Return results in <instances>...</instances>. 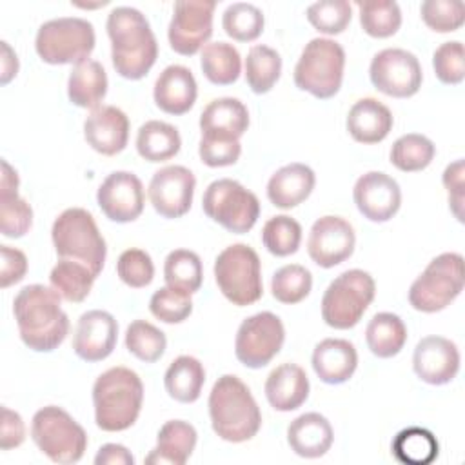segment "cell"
<instances>
[{
    "instance_id": "1",
    "label": "cell",
    "mask_w": 465,
    "mask_h": 465,
    "mask_svg": "<svg viewBox=\"0 0 465 465\" xmlns=\"http://www.w3.org/2000/svg\"><path fill=\"white\" fill-rule=\"evenodd\" d=\"M13 314L22 341L36 352L54 351L69 332L62 296L53 287L31 283L20 289L13 300Z\"/></svg>"
},
{
    "instance_id": "2",
    "label": "cell",
    "mask_w": 465,
    "mask_h": 465,
    "mask_svg": "<svg viewBox=\"0 0 465 465\" xmlns=\"http://www.w3.org/2000/svg\"><path fill=\"white\" fill-rule=\"evenodd\" d=\"M105 27L114 71L127 80L143 78L158 58V44L145 15L120 5L109 13Z\"/></svg>"
},
{
    "instance_id": "3",
    "label": "cell",
    "mask_w": 465,
    "mask_h": 465,
    "mask_svg": "<svg viewBox=\"0 0 465 465\" xmlns=\"http://www.w3.org/2000/svg\"><path fill=\"white\" fill-rule=\"evenodd\" d=\"M209 418L218 438L242 443L256 436L262 412L249 387L234 374L220 376L209 392Z\"/></svg>"
},
{
    "instance_id": "4",
    "label": "cell",
    "mask_w": 465,
    "mask_h": 465,
    "mask_svg": "<svg viewBox=\"0 0 465 465\" xmlns=\"http://www.w3.org/2000/svg\"><path fill=\"white\" fill-rule=\"evenodd\" d=\"M143 383L127 367H111L93 385V405L96 427L105 432L129 429L140 416Z\"/></svg>"
},
{
    "instance_id": "5",
    "label": "cell",
    "mask_w": 465,
    "mask_h": 465,
    "mask_svg": "<svg viewBox=\"0 0 465 465\" xmlns=\"http://www.w3.org/2000/svg\"><path fill=\"white\" fill-rule=\"evenodd\" d=\"M51 238L60 258L87 265L96 276L102 272L107 245L93 214L82 207H69L53 223Z\"/></svg>"
},
{
    "instance_id": "6",
    "label": "cell",
    "mask_w": 465,
    "mask_h": 465,
    "mask_svg": "<svg viewBox=\"0 0 465 465\" xmlns=\"http://www.w3.org/2000/svg\"><path fill=\"white\" fill-rule=\"evenodd\" d=\"M31 438L51 461L69 465L82 460L87 449L84 427L62 407L47 405L35 412Z\"/></svg>"
},
{
    "instance_id": "7",
    "label": "cell",
    "mask_w": 465,
    "mask_h": 465,
    "mask_svg": "<svg viewBox=\"0 0 465 465\" xmlns=\"http://www.w3.org/2000/svg\"><path fill=\"white\" fill-rule=\"evenodd\" d=\"M93 24L78 16H62L38 27L35 49L42 62L51 65H78L89 60L94 49Z\"/></svg>"
},
{
    "instance_id": "8",
    "label": "cell",
    "mask_w": 465,
    "mask_h": 465,
    "mask_svg": "<svg viewBox=\"0 0 465 465\" xmlns=\"http://www.w3.org/2000/svg\"><path fill=\"white\" fill-rule=\"evenodd\" d=\"M345 51L331 38H312L305 44L294 67V84L314 98H332L343 80Z\"/></svg>"
},
{
    "instance_id": "9",
    "label": "cell",
    "mask_w": 465,
    "mask_h": 465,
    "mask_svg": "<svg viewBox=\"0 0 465 465\" xmlns=\"http://www.w3.org/2000/svg\"><path fill=\"white\" fill-rule=\"evenodd\" d=\"M214 280L220 292L238 307L251 305L263 294L260 258L247 243H232L216 256Z\"/></svg>"
},
{
    "instance_id": "10",
    "label": "cell",
    "mask_w": 465,
    "mask_h": 465,
    "mask_svg": "<svg viewBox=\"0 0 465 465\" xmlns=\"http://www.w3.org/2000/svg\"><path fill=\"white\" fill-rule=\"evenodd\" d=\"M463 256L443 252L429 262L409 289V303L420 312H438L450 305L463 291Z\"/></svg>"
},
{
    "instance_id": "11",
    "label": "cell",
    "mask_w": 465,
    "mask_h": 465,
    "mask_svg": "<svg viewBox=\"0 0 465 465\" xmlns=\"http://www.w3.org/2000/svg\"><path fill=\"white\" fill-rule=\"evenodd\" d=\"M376 294V283L367 271L349 269L336 276L323 292L322 318L332 329L354 327Z\"/></svg>"
},
{
    "instance_id": "12",
    "label": "cell",
    "mask_w": 465,
    "mask_h": 465,
    "mask_svg": "<svg viewBox=\"0 0 465 465\" xmlns=\"http://www.w3.org/2000/svg\"><path fill=\"white\" fill-rule=\"evenodd\" d=\"M203 213L234 234L251 231L260 216V202L240 182L220 178L207 185L202 198Z\"/></svg>"
},
{
    "instance_id": "13",
    "label": "cell",
    "mask_w": 465,
    "mask_h": 465,
    "mask_svg": "<svg viewBox=\"0 0 465 465\" xmlns=\"http://www.w3.org/2000/svg\"><path fill=\"white\" fill-rule=\"evenodd\" d=\"M285 329L274 312L263 311L245 318L236 332L234 354L249 369L265 367L282 349Z\"/></svg>"
},
{
    "instance_id": "14",
    "label": "cell",
    "mask_w": 465,
    "mask_h": 465,
    "mask_svg": "<svg viewBox=\"0 0 465 465\" xmlns=\"http://www.w3.org/2000/svg\"><path fill=\"white\" fill-rule=\"evenodd\" d=\"M369 78L380 93L394 98H409L420 91L423 74L416 54L400 47H387L374 54Z\"/></svg>"
},
{
    "instance_id": "15",
    "label": "cell",
    "mask_w": 465,
    "mask_h": 465,
    "mask_svg": "<svg viewBox=\"0 0 465 465\" xmlns=\"http://www.w3.org/2000/svg\"><path fill=\"white\" fill-rule=\"evenodd\" d=\"M214 0H180L174 4L167 38L174 53L193 56L213 35Z\"/></svg>"
},
{
    "instance_id": "16",
    "label": "cell",
    "mask_w": 465,
    "mask_h": 465,
    "mask_svg": "<svg viewBox=\"0 0 465 465\" xmlns=\"http://www.w3.org/2000/svg\"><path fill=\"white\" fill-rule=\"evenodd\" d=\"M194 187L196 178L187 167L165 165L153 174L147 194L160 216L180 218L191 209Z\"/></svg>"
},
{
    "instance_id": "17",
    "label": "cell",
    "mask_w": 465,
    "mask_h": 465,
    "mask_svg": "<svg viewBox=\"0 0 465 465\" xmlns=\"http://www.w3.org/2000/svg\"><path fill=\"white\" fill-rule=\"evenodd\" d=\"M354 243L356 234L352 225L341 216L329 214L312 223L307 238V252L316 265L331 269L354 252Z\"/></svg>"
},
{
    "instance_id": "18",
    "label": "cell",
    "mask_w": 465,
    "mask_h": 465,
    "mask_svg": "<svg viewBox=\"0 0 465 465\" xmlns=\"http://www.w3.org/2000/svg\"><path fill=\"white\" fill-rule=\"evenodd\" d=\"M96 202L102 213L116 223L134 222L145 203L143 185L134 173L114 171L100 183Z\"/></svg>"
},
{
    "instance_id": "19",
    "label": "cell",
    "mask_w": 465,
    "mask_h": 465,
    "mask_svg": "<svg viewBox=\"0 0 465 465\" xmlns=\"http://www.w3.org/2000/svg\"><path fill=\"white\" fill-rule=\"evenodd\" d=\"M352 198L358 211L371 222L391 220L401 205L398 182L381 171L361 174L354 183Z\"/></svg>"
},
{
    "instance_id": "20",
    "label": "cell",
    "mask_w": 465,
    "mask_h": 465,
    "mask_svg": "<svg viewBox=\"0 0 465 465\" xmlns=\"http://www.w3.org/2000/svg\"><path fill=\"white\" fill-rule=\"evenodd\" d=\"M118 323L107 311L93 309L80 316L73 338L74 354L89 363L105 360L116 347Z\"/></svg>"
},
{
    "instance_id": "21",
    "label": "cell",
    "mask_w": 465,
    "mask_h": 465,
    "mask_svg": "<svg viewBox=\"0 0 465 465\" xmlns=\"http://www.w3.org/2000/svg\"><path fill=\"white\" fill-rule=\"evenodd\" d=\"M412 369L421 381L445 385L460 371V351L454 341L443 336H425L414 349Z\"/></svg>"
},
{
    "instance_id": "22",
    "label": "cell",
    "mask_w": 465,
    "mask_h": 465,
    "mask_svg": "<svg viewBox=\"0 0 465 465\" xmlns=\"http://www.w3.org/2000/svg\"><path fill=\"white\" fill-rule=\"evenodd\" d=\"M84 136L96 153L104 156L118 154L129 140V118L114 105H100L85 118Z\"/></svg>"
},
{
    "instance_id": "23",
    "label": "cell",
    "mask_w": 465,
    "mask_h": 465,
    "mask_svg": "<svg viewBox=\"0 0 465 465\" xmlns=\"http://www.w3.org/2000/svg\"><path fill=\"white\" fill-rule=\"evenodd\" d=\"M198 85L185 65H167L156 78L153 98L156 107L167 114H185L196 102Z\"/></svg>"
},
{
    "instance_id": "24",
    "label": "cell",
    "mask_w": 465,
    "mask_h": 465,
    "mask_svg": "<svg viewBox=\"0 0 465 465\" xmlns=\"http://www.w3.org/2000/svg\"><path fill=\"white\" fill-rule=\"evenodd\" d=\"M247 127L249 111L238 98H216L209 102L200 114V131L205 138L240 140Z\"/></svg>"
},
{
    "instance_id": "25",
    "label": "cell",
    "mask_w": 465,
    "mask_h": 465,
    "mask_svg": "<svg viewBox=\"0 0 465 465\" xmlns=\"http://www.w3.org/2000/svg\"><path fill=\"white\" fill-rule=\"evenodd\" d=\"M358 367V352L349 340L325 338L312 351V369L329 385L345 383Z\"/></svg>"
},
{
    "instance_id": "26",
    "label": "cell",
    "mask_w": 465,
    "mask_h": 465,
    "mask_svg": "<svg viewBox=\"0 0 465 465\" xmlns=\"http://www.w3.org/2000/svg\"><path fill=\"white\" fill-rule=\"evenodd\" d=\"M265 398L274 411L289 412L309 398V378L296 363H282L265 380Z\"/></svg>"
},
{
    "instance_id": "27",
    "label": "cell",
    "mask_w": 465,
    "mask_h": 465,
    "mask_svg": "<svg viewBox=\"0 0 465 465\" xmlns=\"http://www.w3.org/2000/svg\"><path fill=\"white\" fill-rule=\"evenodd\" d=\"M316 183L314 171L300 162L280 167L267 182V198L280 209H292L305 202Z\"/></svg>"
},
{
    "instance_id": "28",
    "label": "cell",
    "mask_w": 465,
    "mask_h": 465,
    "mask_svg": "<svg viewBox=\"0 0 465 465\" xmlns=\"http://www.w3.org/2000/svg\"><path fill=\"white\" fill-rule=\"evenodd\" d=\"M334 440L332 427L320 412H305L287 427V443L302 458H320L327 454Z\"/></svg>"
},
{
    "instance_id": "29",
    "label": "cell",
    "mask_w": 465,
    "mask_h": 465,
    "mask_svg": "<svg viewBox=\"0 0 465 465\" xmlns=\"http://www.w3.org/2000/svg\"><path fill=\"white\" fill-rule=\"evenodd\" d=\"M394 124L392 113L376 98L354 102L347 114V131L360 143H378L387 138Z\"/></svg>"
},
{
    "instance_id": "30",
    "label": "cell",
    "mask_w": 465,
    "mask_h": 465,
    "mask_svg": "<svg viewBox=\"0 0 465 465\" xmlns=\"http://www.w3.org/2000/svg\"><path fill=\"white\" fill-rule=\"evenodd\" d=\"M196 429L183 420L165 421L156 436V447L145 456V463L183 465L196 447Z\"/></svg>"
},
{
    "instance_id": "31",
    "label": "cell",
    "mask_w": 465,
    "mask_h": 465,
    "mask_svg": "<svg viewBox=\"0 0 465 465\" xmlns=\"http://www.w3.org/2000/svg\"><path fill=\"white\" fill-rule=\"evenodd\" d=\"M107 94V74L100 62L85 60L74 65L67 80V96L71 104L82 109H96Z\"/></svg>"
},
{
    "instance_id": "32",
    "label": "cell",
    "mask_w": 465,
    "mask_h": 465,
    "mask_svg": "<svg viewBox=\"0 0 465 465\" xmlns=\"http://www.w3.org/2000/svg\"><path fill=\"white\" fill-rule=\"evenodd\" d=\"M205 383V369L200 360L182 354L165 371L163 385L167 394L180 403H194Z\"/></svg>"
},
{
    "instance_id": "33",
    "label": "cell",
    "mask_w": 465,
    "mask_h": 465,
    "mask_svg": "<svg viewBox=\"0 0 465 465\" xmlns=\"http://www.w3.org/2000/svg\"><path fill=\"white\" fill-rule=\"evenodd\" d=\"M182 147L180 133L174 125L160 120H149L140 125L136 134V151L147 162H165L178 154Z\"/></svg>"
},
{
    "instance_id": "34",
    "label": "cell",
    "mask_w": 465,
    "mask_h": 465,
    "mask_svg": "<svg viewBox=\"0 0 465 465\" xmlns=\"http://www.w3.org/2000/svg\"><path fill=\"white\" fill-rule=\"evenodd\" d=\"M365 341L374 356L392 358L407 341V327L398 314L378 312L367 323Z\"/></svg>"
},
{
    "instance_id": "35",
    "label": "cell",
    "mask_w": 465,
    "mask_h": 465,
    "mask_svg": "<svg viewBox=\"0 0 465 465\" xmlns=\"http://www.w3.org/2000/svg\"><path fill=\"white\" fill-rule=\"evenodd\" d=\"M200 67L211 84L231 85L242 73V58L232 44L211 42L202 47Z\"/></svg>"
},
{
    "instance_id": "36",
    "label": "cell",
    "mask_w": 465,
    "mask_h": 465,
    "mask_svg": "<svg viewBox=\"0 0 465 465\" xmlns=\"http://www.w3.org/2000/svg\"><path fill=\"white\" fill-rule=\"evenodd\" d=\"M94 280L96 274L87 265L69 258H60L49 274L51 287L71 303L84 302L89 296Z\"/></svg>"
},
{
    "instance_id": "37",
    "label": "cell",
    "mask_w": 465,
    "mask_h": 465,
    "mask_svg": "<svg viewBox=\"0 0 465 465\" xmlns=\"http://www.w3.org/2000/svg\"><path fill=\"white\" fill-rule=\"evenodd\" d=\"M163 280L165 285L174 291L185 292L189 296L194 294L202 287L203 280L200 256L189 249L171 251L163 263Z\"/></svg>"
},
{
    "instance_id": "38",
    "label": "cell",
    "mask_w": 465,
    "mask_h": 465,
    "mask_svg": "<svg viewBox=\"0 0 465 465\" xmlns=\"http://www.w3.org/2000/svg\"><path fill=\"white\" fill-rule=\"evenodd\" d=\"M392 454L407 465H427L438 458V440L423 427H407L392 440Z\"/></svg>"
},
{
    "instance_id": "39",
    "label": "cell",
    "mask_w": 465,
    "mask_h": 465,
    "mask_svg": "<svg viewBox=\"0 0 465 465\" xmlns=\"http://www.w3.org/2000/svg\"><path fill=\"white\" fill-rule=\"evenodd\" d=\"M282 74V58L269 45H252L245 58V80L252 93H269Z\"/></svg>"
},
{
    "instance_id": "40",
    "label": "cell",
    "mask_w": 465,
    "mask_h": 465,
    "mask_svg": "<svg viewBox=\"0 0 465 465\" xmlns=\"http://www.w3.org/2000/svg\"><path fill=\"white\" fill-rule=\"evenodd\" d=\"M436 154L434 143L418 133H409L400 136L389 153L391 163L403 173H416L429 167Z\"/></svg>"
},
{
    "instance_id": "41",
    "label": "cell",
    "mask_w": 465,
    "mask_h": 465,
    "mask_svg": "<svg viewBox=\"0 0 465 465\" xmlns=\"http://www.w3.org/2000/svg\"><path fill=\"white\" fill-rule=\"evenodd\" d=\"M360 11V24L372 38H389L401 25L400 5L392 0L356 2Z\"/></svg>"
},
{
    "instance_id": "42",
    "label": "cell",
    "mask_w": 465,
    "mask_h": 465,
    "mask_svg": "<svg viewBox=\"0 0 465 465\" xmlns=\"http://www.w3.org/2000/svg\"><path fill=\"white\" fill-rule=\"evenodd\" d=\"M127 351L145 363L158 361L167 347L165 334L145 320H134L125 331Z\"/></svg>"
},
{
    "instance_id": "43",
    "label": "cell",
    "mask_w": 465,
    "mask_h": 465,
    "mask_svg": "<svg viewBox=\"0 0 465 465\" xmlns=\"http://www.w3.org/2000/svg\"><path fill=\"white\" fill-rule=\"evenodd\" d=\"M263 13L247 2H234L231 4L222 16L223 31L238 42H252L263 31Z\"/></svg>"
},
{
    "instance_id": "44",
    "label": "cell",
    "mask_w": 465,
    "mask_h": 465,
    "mask_svg": "<svg viewBox=\"0 0 465 465\" xmlns=\"http://www.w3.org/2000/svg\"><path fill=\"white\" fill-rule=\"evenodd\" d=\"M262 242L263 247L274 256L283 258L294 254L302 242V225L287 214L272 216L262 229Z\"/></svg>"
},
{
    "instance_id": "45",
    "label": "cell",
    "mask_w": 465,
    "mask_h": 465,
    "mask_svg": "<svg viewBox=\"0 0 465 465\" xmlns=\"http://www.w3.org/2000/svg\"><path fill=\"white\" fill-rule=\"evenodd\" d=\"M312 276L303 265L291 263L280 267L271 280V292L280 303H298L311 292Z\"/></svg>"
},
{
    "instance_id": "46",
    "label": "cell",
    "mask_w": 465,
    "mask_h": 465,
    "mask_svg": "<svg viewBox=\"0 0 465 465\" xmlns=\"http://www.w3.org/2000/svg\"><path fill=\"white\" fill-rule=\"evenodd\" d=\"M352 9L347 0H320L307 7L309 24L325 35H340L347 29Z\"/></svg>"
},
{
    "instance_id": "47",
    "label": "cell",
    "mask_w": 465,
    "mask_h": 465,
    "mask_svg": "<svg viewBox=\"0 0 465 465\" xmlns=\"http://www.w3.org/2000/svg\"><path fill=\"white\" fill-rule=\"evenodd\" d=\"M420 13L427 27L436 33H450L465 22V4L461 0H425Z\"/></svg>"
},
{
    "instance_id": "48",
    "label": "cell",
    "mask_w": 465,
    "mask_h": 465,
    "mask_svg": "<svg viewBox=\"0 0 465 465\" xmlns=\"http://www.w3.org/2000/svg\"><path fill=\"white\" fill-rule=\"evenodd\" d=\"M149 311L163 323H182L191 316L193 302L189 294L165 285L154 291V294L151 296Z\"/></svg>"
},
{
    "instance_id": "49",
    "label": "cell",
    "mask_w": 465,
    "mask_h": 465,
    "mask_svg": "<svg viewBox=\"0 0 465 465\" xmlns=\"http://www.w3.org/2000/svg\"><path fill=\"white\" fill-rule=\"evenodd\" d=\"M33 225V209L18 194L0 196V231L7 238H22Z\"/></svg>"
},
{
    "instance_id": "50",
    "label": "cell",
    "mask_w": 465,
    "mask_h": 465,
    "mask_svg": "<svg viewBox=\"0 0 465 465\" xmlns=\"http://www.w3.org/2000/svg\"><path fill=\"white\" fill-rule=\"evenodd\" d=\"M118 278L133 287L142 289L147 287L154 278V265L151 256L142 249H125L116 262Z\"/></svg>"
},
{
    "instance_id": "51",
    "label": "cell",
    "mask_w": 465,
    "mask_h": 465,
    "mask_svg": "<svg viewBox=\"0 0 465 465\" xmlns=\"http://www.w3.org/2000/svg\"><path fill=\"white\" fill-rule=\"evenodd\" d=\"M432 67L441 84H460L465 78L463 44L460 40L441 44L432 54Z\"/></svg>"
},
{
    "instance_id": "52",
    "label": "cell",
    "mask_w": 465,
    "mask_h": 465,
    "mask_svg": "<svg viewBox=\"0 0 465 465\" xmlns=\"http://www.w3.org/2000/svg\"><path fill=\"white\" fill-rule=\"evenodd\" d=\"M200 160L209 167H225L238 162L242 154L240 140H220V138H200L198 143Z\"/></svg>"
},
{
    "instance_id": "53",
    "label": "cell",
    "mask_w": 465,
    "mask_h": 465,
    "mask_svg": "<svg viewBox=\"0 0 465 465\" xmlns=\"http://www.w3.org/2000/svg\"><path fill=\"white\" fill-rule=\"evenodd\" d=\"M0 287L7 289L9 285H15L20 280H24L27 272V258L20 249L9 245H0Z\"/></svg>"
},
{
    "instance_id": "54",
    "label": "cell",
    "mask_w": 465,
    "mask_h": 465,
    "mask_svg": "<svg viewBox=\"0 0 465 465\" xmlns=\"http://www.w3.org/2000/svg\"><path fill=\"white\" fill-rule=\"evenodd\" d=\"M463 173H465V167H463V160H456L452 163H449L443 171V185L449 193V205L454 213V216L461 222L463 220V213H461V207H463Z\"/></svg>"
},
{
    "instance_id": "55",
    "label": "cell",
    "mask_w": 465,
    "mask_h": 465,
    "mask_svg": "<svg viewBox=\"0 0 465 465\" xmlns=\"http://www.w3.org/2000/svg\"><path fill=\"white\" fill-rule=\"evenodd\" d=\"M25 440V425L22 416L9 407H2V427H0V449H16Z\"/></svg>"
},
{
    "instance_id": "56",
    "label": "cell",
    "mask_w": 465,
    "mask_h": 465,
    "mask_svg": "<svg viewBox=\"0 0 465 465\" xmlns=\"http://www.w3.org/2000/svg\"><path fill=\"white\" fill-rule=\"evenodd\" d=\"M96 465H133L134 456L131 450L120 443H105L98 449L94 456Z\"/></svg>"
},
{
    "instance_id": "57",
    "label": "cell",
    "mask_w": 465,
    "mask_h": 465,
    "mask_svg": "<svg viewBox=\"0 0 465 465\" xmlns=\"http://www.w3.org/2000/svg\"><path fill=\"white\" fill-rule=\"evenodd\" d=\"M18 73V58L16 53L9 47L7 42H2V73H0V84H9Z\"/></svg>"
},
{
    "instance_id": "58",
    "label": "cell",
    "mask_w": 465,
    "mask_h": 465,
    "mask_svg": "<svg viewBox=\"0 0 465 465\" xmlns=\"http://www.w3.org/2000/svg\"><path fill=\"white\" fill-rule=\"evenodd\" d=\"M18 173L9 165L7 160H2V182H0V196L18 194Z\"/></svg>"
}]
</instances>
